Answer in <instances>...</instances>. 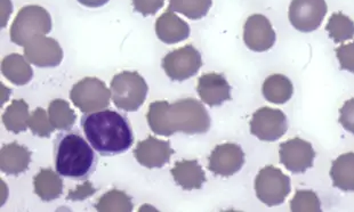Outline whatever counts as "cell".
<instances>
[{
  "instance_id": "obj_31",
  "label": "cell",
  "mask_w": 354,
  "mask_h": 212,
  "mask_svg": "<svg viewBox=\"0 0 354 212\" xmlns=\"http://www.w3.org/2000/svg\"><path fill=\"white\" fill-rule=\"evenodd\" d=\"M336 56L342 70L354 73V43L337 47Z\"/></svg>"
},
{
  "instance_id": "obj_19",
  "label": "cell",
  "mask_w": 354,
  "mask_h": 212,
  "mask_svg": "<svg viewBox=\"0 0 354 212\" xmlns=\"http://www.w3.org/2000/svg\"><path fill=\"white\" fill-rule=\"evenodd\" d=\"M171 173L175 183L184 191L201 189L206 183V173L197 160L177 161Z\"/></svg>"
},
{
  "instance_id": "obj_11",
  "label": "cell",
  "mask_w": 354,
  "mask_h": 212,
  "mask_svg": "<svg viewBox=\"0 0 354 212\" xmlns=\"http://www.w3.org/2000/svg\"><path fill=\"white\" fill-rule=\"evenodd\" d=\"M280 162L292 173H304L313 166L315 151L302 138H292L282 143L279 148Z\"/></svg>"
},
{
  "instance_id": "obj_25",
  "label": "cell",
  "mask_w": 354,
  "mask_h": 212,
  "mask_svg": "<svg viewBox=\"0 0 354 212\" xmlns=\"http://www.w3.org/2000/svg\"><path fill=\"white\" fill-rule=\"evenodd\" d=\"M48 117L53 127L57 131H71L76 124V112L70 108L69 102L54 99L48 105Z\"/></svg>"
},
{
  "instance_id": "obj_1",
  "label": "cell",
  "mask_w": 354,
  "mask_h": 212,
  "mask_svg": "<svg viewBox=\"0 0 354 212\" xmlns=\"http://www.w3.org/2000/svg\"><path fill=\"white\" fill-rule=\"evenodd\" d=\"M147 119L154 134L166 137L176 133L206 134L212 124L209 113L196 98H184L173 104L167 101L153 102L149 106Z\"/></svg>"
},
{
  "instance_id": "obj_22",
  "label": "cell",
  "mask_w": 354,
  "mask_h": 212,
  "mask_svg": "<svg viewBox=\"0 0 354 212\" xmlns=\"http://www.w3.org/2000/svg\"><path fill=\"white\" fill-rule=\"evenodd\" d=\"M333 185L344 192H354V153L342 154L330 169Z\"/></svg>"
},
{
  "instance_id": "obj_3",
  "label": "cell",
  "mask_w": 354,
  "mask_h": 212,
  "mask_svg": "<svg viewBox=\"0 0 354 212\" xmlns=\"http://www.w3.org/2000/svg\"><path fill=\"white\" fill-rule=\"evenodd\" d=\"M55 169L61 176L73 180H88L96 169L97 155L79 131H66L54 143Z\"/></svg>"
},
{
  "instance_id": "obj_20",
  "label": "cell",
  "mask_w": 354,
  "mask_h": 212,
  "mask_svg": "<svg viewBox=\"0 0 354 212\" xmlns=\"http://www.w3.org/2000/svg\"><path fill=\"white\" fill-rule=\"evenodd\" d=\"M31 63L26 59V56L20 54H10L3 57L1 62V73L3 77L14 85H28L33 78Z\"/></svg>"
},
{
  "instance_id": "obj_15",
  "label": "cell",
  "mask_w": 354,
  "mask_h": 212,
  "mask_svg": "<svg viewBox=\"0 0 354 212\" xmlns=\"http://www.w3.org/2000/svg\"><path fill=\"white\" fill-rule=\"evenodd\" d=\"M174 150L168 141H161L153 136H149L145 141L138 142L135 147L134 157L141 166L153 169L162 168L171 161Z\"/></svg>"
},
{
  "instance_id": "obj_35",
  "label": "cell",
  "mask_w": 354,
  "mask_h": 212,
  "mask_svg": "<svg viewBox=\"0 0 354 212\" xmlns=\"http://www.w3.org/2000/svg\"><path fill=\"white\" fill-rule=\"evenodd\" d=\"M7 0H1V28H5L6 26L7 22H8V19H10V14L13 12V6H12V1L8 3V6L6 7Z\"/></svg>"
},
{
  "instance_id": "obj_27",
  "label": "cell",
  "mask_w": 354,
  "mask_h": 212,
  "mask_svg": "<svg viewBox=\"0 0 354 212\" xmlns=\"http://www.w3.org/2000/svg\"><path fill=\"white\" fill-rule=\"evenodd\" d=\"M96 211L99 212H131L134 209L131 197L125 192L112 189L105 193L95 204Z\"/></svg>"
},
{
  "instance_id": "obj_23",
  "label": "cell",
  "mask_w": 354,
  "mask_h": 212,
  "mask_svg": "<svg viewBox=\"0 0 354 212\" xmlns=\"http://www.w3.org/2000/svg\"><path fill=\"white\" fill-rule=\"evenodd\" d=\"M263 96L273 104H285L294 93L290 79L283 75H272L266 79L262 87Z\"/></svg>"
},
{
  "instance_id": "obj_34",
  "label": "cell",
  "mask_w": 354,
  "mask_h": 212,
  "mask_svg": "<svg viewBox=\"0 0 354 212\" xmlns=\"http://www.w3.org/2000/svg\"><path fill=\"white\" fill-rule=\"evenodd\" d=\"M96 189L93 187L92 183L82 184V186H78L76 191H70L69 195L66 196L68 201H82V200L87 199L93 194H95Z\"/></svg>"
},
{
  "instance_id": "obj_12",
  "label": "cell",
  "mask_w": 354,
  "mask_h": 212,
  "mask_svg": "<svg viewBox=\"0 0 354 212\" xmlns=\"http://www.w3.org/2000/svg\"><path fill=\"white\" fill-rule=\"evenodd\" d=\"M24 50L26 59L38 68H55L62 63V47L45 35L33 37L26 44Z\"/></svg>"
},
{
  "instance_id": "obj_16",
  "label": "cell",
  "mask_w": 354,
  "mask_h": 212,
  "mask_svg": "<svg viewBox=\"0 0 354 212\" xmlns=\"http://www.w3.org/2000/svg\"><path fill=\"white\" fill-rule=\"evenodd\" d=\"M197 92L208 106H220L231 101V86L221 73H207L198 80Z\"/></svg>"
},
{
  "instance_id": "obj_24",
  "label": "cell",
  "mask_w": 354,
  "mask_h": 212,
  "mask_svg": "<svg viewBox=\"0 0 354 212\" xmlns=\"http://www.w3.org/2000/svg\"><path fill=\"white\" fill-rule=\"evenodd\" d=\"M29 105L24 99H15L7 106L1 120L7 131L13 134H20L29 128Z\"/></svg>"
},
{
  "instance_id": "obj_13",
  "label": "cell",
  "mask_w": 354,
  "mask_h": 212,
  "mask_svg": "<svg viewBox=\"0 0 354 212\" xmlns=\"http://www.w3.org/2000/svg\"><path fill=\"white\" fill-rule=\"evenodd\" d=\"M245 164V153L238 144L217 145L208 157V169L216 176L231 177Z\"/></svg>"
},
{
  "instance_id": "obj_17",
  "label": "cell",
  "mask_w": 354,
  "mask_h": 212,
  "mask_svg": "<svg viewBox=\"0 0 354 212\" xmlns=\"http://www.w3.org/2000/svg\"><path fill=\"white\" fill-rule=\"evenodd\" d=\"M31 155L28 147L17 142L3 145L0 151V169L8 176H19L29 169Z\"/></svg>"
},
{
  "instance_id": "obj_26",
  "label": "cell",
  "mask_w": 354,
  "mask_h": 212,
  "mask_svg": "<svg viewBox=\"0 0 354 212\" xmlns=\"http://www.w3.org/2000/svg\"><path fill=\"white\" fill-rule=\"evenodd\" d=\"M213 0H169L168 10L183 14L192 21L201 20L209 12Z\"/></svg>"
},
{
  "instance_id": "obj_29",
  "label": "cell",
  "mask_w": 354,
  "mask_h": 212,
  "mask_svg": "<svg viewBox=\"0 0 354 212\" xmlns=\"http://www.w3.org/2000/svg\"><path fill=\"white\" fill-rule=\"evenodd\" d=\"M290 210L292 212L322 211L320 200L313 191L301 189L297 191L290 201Z\"/></svg>"
},
{
  "instance_id": "obj_6",
  "label": "cell",
  "mask_w": 354,
  "mask_h": 212,
  "mask_svg": "<svg viewBox=\"0 0 354 212\" xmlns=\"http://www.w3.org/2000/svg\"><path fill=\"white\" fill-rule=\"evenodd\" d=\"M290 189V178L276 166L263 168L256 177V196L266 206H280L288 197Z\"/></svg>"
},
{
  "instance_id": "obj_18",
  "label": "cell",
  "mask_w": 354,
  "mask_h": 212,
  "mask_svg": "<svg viewBox=\"0 0 354 212\" xmlns=\"http://www.w3.org/2000/svg\"><path fill=\"white\" fill-rule=\"evenodd\" d=\"M190 26L177 17L174 12L167 10L156 22L158 39L167 45H174L190 37Z\"/></svg>"
},
{
  "instance_id": "obj_28",
  "label": "cell",
  "mask_w": 354,
  "mask_h": 212,
  "mask_svg": "<svg viewBox=\"0 0 354 212\" xmlns=\"http://www.w3.org/2000/svg\"><path fill=\"white\" fill-rule=\"evenodd\" d=\"M326 31L335 43H344L353 39L354 22L343 13H334L326 26Z\"/></svg>"
},
{
  "instance_id": "obj_30",
  "label": "cell",
  "mask_w": 354,
  "mask_h": 212,
  "mask_svg": "<svg viewBox=\"0 0 354 212\" xmlns=\"http://www.w3.org/2000/svg\"><path fill=\"white\" fill-rule=\"evenodd\" d=\"M29 128L33 135L40 138H50L55 128L50 124L48 112L44 108H38L35 110L29 120Z\"/></svg>"
},
{
  "instance_id": "obj_9",
  "label": "cell",
  "mask_w": 354,
  "mask_h": 212,
  "mask_svg": "<svg viewBox=\"0 0 354 212\" xmlns=\"http://www.w3.org/2000/svg\"><path fill=\"white\" fill-rule=\"evenodd\" d=\"M328 7L325 0H292L289 6V22L301 32H312L322 26Z\"/></svg>"
},
{
  "instance_id": "obj_32",
  "label": "cell",
  "mask_w": 354,
  "mask_h": 212,
  "mask_svg": "<svg viewBox=\"0 0 354 212\" xmlns=\"http://www.w3.org/2000/svg\"><path fill=\"white\" fill-rule=\"evenodd\" d=\"M135 12L143 17L154 15L164 6L165 0H131Z\"/></svg>"
},
{
  "instance_id": "obj_36",
  "label": "cell",
  "mask_w": 354,
  "mask_h": 212,
  "mask_svg": "<svg viewBox=\"0 0 354 212\" xmlns=\"http://www.w3.org/2000/svg\"><path fill=\"white\" fill-rule=\"evenodd\" d=\"M77 1L89 8H99L106 5L110 0H77Z\"/></svg>"
},
{
  "instance_id": "obj_33",
  "label": "cell",
  "mask_w": 354,
  "mask_h": 212,
  "mask_svg": "<svg viewBox=\"0 0 354 212\" xmlns=\"http://www.w3.org/2000/svg\"><path fill=\"white\" fill-rule=\"evenodd\" d=\"M339 124L345 131L354 135V98L345 102L339 110Z\"/></svg>"
},
{
  "instance_id": "obj_14",
  "label": "cell",
  "mask_w": 354,
  "mask_h": 212,
  "mask_svg": "<svg viewBox=\"0 0 354 212\" xmlns=\"http://www.w3.org/2000/svg\"><path fill=\"white\" fill-rule=\"evenodd\" d=\"M276 32L268 17L254 14L247 19L243 26V41L250 50L268 52L276 44Z\"/></svg>"
},
{
  "instance_id": "obj_8",
  "label": "cell",
  "mask_w": 354,
  "mask_h": 212,
  "mask_svg": "<svg viewBox=\"0 0 354 212\" xmlns=\"http://www.w3.org/2000/svg\"><path fill=\"white\" fill-rule=\"evenodd\" d=\"M161 66L171 81L182 82L197 75L203 66V59L196 47L187 45L168 52Z\"/></svg>"
},
{
  "instance_id": "obj_21",
  "label": "cell",
  "mask_w": 354,
  "mask_h": 212,
  "mask_svg": "<svg viewBox=\"0 0 354 212\" xmlns=\"http://www.w3.org/2000/svg\"><path fill=\"white\" fill-rule=\"evenodd\" d=\"M57 171L54 173L52 169L40 170L33 178L35 193L39 196L44 202H50L59 199L62 195L63 180Z\"/></svg>"
},
{
  "instance_id": "obj_10",
  "label": "cell",
  "mask_w": 354,
  "mask_h": 212,
  "mask_svg": "<svg viewBox=\"0 0 354 212\" xmlns=\"http://www.w3.org/2000/svg\"><path fill=\"white\" fill-rule=\"evenodd\" d=\"M250 134L263 142H276L287 133L288 122L281 110L261 108L254 113L250 124Z\"/></svg>"
},
{
  "instance_id": "obj_4",
  "label": "cell",
  "mask_w": 354,
  "mask_h": 212,
  "mask_svg": "<svg viewBox=\"0 0 354 212\" xmlns=\"http://www.w3.org/2000/svg\"><path fill=\"white\" fill-rule=\"evenodd\" d=\"M110 90L112 101L119 110L135 112L145 104L149 87L138 72L124 71L113 77Z\"/></svg>"
},
{
  "instance_id": "obj_5",
  "label": "cell",
  "mask_w": 354,
  "mask_h": 212,
  "mask_svg": "<svg viewBox=\"0 0 354 212\" xmlns=\"http://www.w3.org/2000/svg\"><path fill=\"white\" fill-rule=\"evenodd\" d=\"M50 14L44 7L29 5L21 8L10 26V40L17 46H26L33 37L52 31Z\"/></svg>"
},
{
  "instance_id": "obj_7",
  "label": "cell",
  "mask_w": 354,
  "mask_h": 212,
  "mask_svg": "<svg viewBox=\"0 0 354 212\" xmlns=\"http://www.w3.org/2000/svg\"><path fill=\"white\" fill-rule=\"evenodd\" d=\"M111 90L104 82L94 77H87L73 86L70 99L84 113L101 111L110 106Z\"/></svg>"
},
{
  "instance_id": "obj_2",
  "label": "cell",
  "mask_w": 354,
  "mask_h": 212,
  "mask_svg": "<svg viewBox=\"0 0 354 212\" xmlns=\"http://www.w3.org/2000/svg\"><path fill=\"white\" fill-rule=\"evenodd\" d=\"M80 124L87 141L102 157L125 153L134 144V133L129 121L113 110L85 113Z\"/></svg>"
}]
</instances>
